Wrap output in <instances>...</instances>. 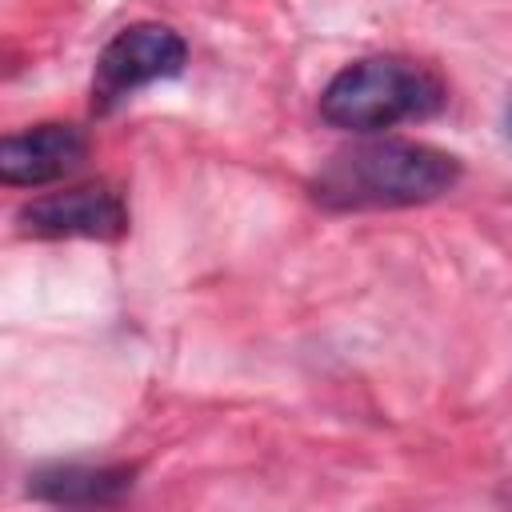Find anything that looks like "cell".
Returning a JSON list of instances; mask_svg holds the SVG:
<instances>
[{"label":"cell","mask_w":512,"mask_h":512,"mask_svg":"<svg viewBox=\"0 0 512 512\" xmlns=\"http://www.w3.org/2000/svg\"><path fill=\"white\" fill-rule=\"evenodd\" d=\"M460 160L416 140H368L336 152L312 176V200L332 212L412 208L440 200L460 184Z\"/></svg>","instance_id":"1"},{"label":"cell","mask_w":512,"mask_h":512,"mask_svg":"<svg viewBox=\"0 0 512 512\" xmlns=\"http://www.w3.org/2000/svg\"><path fill=\"white\" fill-rule=\"evenodd\" d=\"M448 104L436 72L404 56H364L340 68L320 92V116L344 132H384L404 120H428Z\"/></svg>","instance_id":"2"},{"label":"cell","mask_w":512,"mask_h":512,"mask_svg":"<svg viewBox=\"0 0 512 512\" xmlns=\"http://www.w3.org/2000/svg\"><path fill=\"white\" fill-rule=\"evenodd\" d=\"M184 60H188V44L168 24H152V20L128 24L124 32H116L104 44V52L96 60L92 104L108 108V104L124 100L128 92H136L152 80L180 76Z\"/></svg>","instance_id":"3"},{"label":"cell","mask_w":512,"mask_h":512,"mask_svg":"<svg viewBox=\"0 0 512 512\" xmlns=\"http://www.w3.org/2000/svg\"><path fill=\"white\" fill-rule=\"evenodd\" d=\"M16 224L24 236L40 240H120L128 232V208L108 184H84L28 200Z\"/></svg>","instance_id":"4"},{"label":"cell","mask_w":512,"mask_h":512,"mask_svg":"<svg viewBox=\"0 0 512 512\" xmlns=\"http://www.w3.org/2000/svg\"><path fill=\"white\" fill-rule=\"evenodd\" d=\"M88 156V136L76 124H36L0 140V180L12 188H40L76 172Z\"/></svg>","instance_id":"5"},{"label":"cell","mask_w":512,"mask_h":512,"mask_svg":"<svg viewBox=\"0 0 512 512\" xmlns=\"http://www.w3.org/2000/svg\"><path fill=\"white\" fill-rule=\"evenodd\" d=\"M132 480H136V468H128V464H100V468L52 464V468H40L36 476H28V492L48 504L92 508V504H116L120 496H128Z\"/></svg>","instance_id":"6"},{"label":"cell","mask_w":512,"mask_h":512,"mask_svg":"<svg viewBox=\"0 0 512 512\" xmlns=\"http://www.w3.org/2000/svg\"><path fill=\"white\" fill-rule=\"evenodd\" d=\"M504 132H508V140H512V100H508V108H504Z\"/></svg>","instance_id":"7"}]
</instances>
